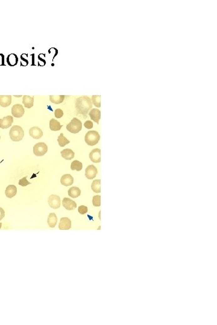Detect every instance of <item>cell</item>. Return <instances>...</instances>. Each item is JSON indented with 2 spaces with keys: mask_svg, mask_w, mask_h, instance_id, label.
<instances>
[{
  "mask_svg": "<svg viewBox=\"0 0 217 325\" xmlns=\"http://www.w3.org/2000/svg\"><path fill=\"white\" fill-rule=\"evenodd\" d=\"M75 108L78 113L86 117L89 111L92 108L90 98L87 96L78 98L75 101Z\"/></svg>",
  "mask_w": 217,
  "mask_h": 325,
  "instance_id": "6da1fadb",
  "label": "cell"
},
{
  "mask_svg": "<svg viewBox=\"0 0 217 325\" xmlns=\"http://www.w3.org/2000/svg\"><path fill=\"white\" fill-rule=\"evenodd\" d=\"M9 136L12 141L19 142L24 138V130L20 126L14 125L10 130Z\"/></svg>",
  "mask_w": 217,
  "mask_h": 325,
  "instance_id": "7a4b0ae2",
  "label": "cell"
},
{
  "mask_svg": "<svg viewBox=\"0 0 217 325\" xmlns=\"http://www.w3.org/2000/svg\"><path fill=\"white\" fill-rule=\"evenodd\" d=\"M100 139V134L96 131H89L85 137V142L89 146L96 145L98 143Z\"/></svg>",
  "mask_w": 217,
  "mask_h": 325,
  "instance_id": "3957f363",
  "label": "cell"
},
{
  "mask_svg": "<svg viewBox=\"0 0 217 325\" xmlns=\"http://www.w3.org/2000/svg\"><path fill=\"white\" fill-rule=\"evenodd\" d=\"M82 129V123L79 119L76 118H74L66 125V130L72 134H77L80 132Z\"/></svg>",
  "mask_w": 217,
  "mask_h": 325,
  "instance_id": "277c9868",
  "label": "cell"
},
{
  "mask_svg": "<svg viewBox=\"0 0 217 325\" xmlns=\"http://www.w3.org/2000/svg\"><path fill=\"white\" fill-rule=\"evenodd\" d=\"M48 151V146L44 143L39 142L33 147V153L38 157H41L45 154Z\"/></svg>",
  "mask_w": 217,
  "mask_h": 325,
  "instance_id": "5b68a950",
  "label": "cell"
},
{
  "mask_svg": "<svg viewBox=\"0 0 217 325\" xmlns=\"http://www.w3.org/2000/svg\"><path fill=\"white\" fill-rule=\"evenodd\" d=\"M48 202L51 208L57 209L60 207V198L58 195H51L48 198Z\"/></svg>",
  "mask_w": 217,
  "mask_h": 325,
  "instance_id": "8992f818",
  "label": "cell"
},
{
  "mask_svg": "<svg viewBox=\"0 0 217 325\" xmlns=\"http://www.w3.org/2000/svg\"><path fill=\"white\" fill-rule=\"evenodd\" d=\"M25 113L23 106L21 104H17L12 107V114L13 116L16 118H19L23 116Z\"/></svg>",
  "mask_w": 217,
  "mask_h": 325,
  "instance_id": "52a82bcc",
  "label": "cell"
},
{
  "mask_svg": "<svg viewBox=\"0 0 217 325\" xmlns=\"http://www.w3.org/2000/svg\"><path fill=\"white\" fill-rule=\"evenodd\" d=\"M13 122V118L11 116H7L3 119H0V128L2 129H8L11 127Z\"/></svg>",
  "mask_w": 217,
  "mask_h": 325,
  "instance_id": "ba28073f",
  "label": "cell"
},
{
  "mask_svg": "<svg viewBox=\"0 0 217 325\" xmlns=\"http://www.w3.org/2000/svg\"><path fill=\"white\" fill-rule=\"evenodd\" d=\"M98 173V171L95 166L89 165L85 170V177L89 179H92L96 178Z\"/></svg>",
  "mask_w": 217,
  "mask_h": 325,
  "instance_id": "9c48e42d",
  "label": "cell"
},
{
  "mask_svg": "<svg viewBox=\"0 0 217 325\" xmlns=\"http://www.w3.org/2000/svg\"><path fill=\"white\" fill-rule=\"evenodd\" d=\"M90 160L93 162L98 163L101 162V149L96 148L89 154Z\"/></svg>",
  "mask_w": 217,
  "mask_h": 325,
  "instance_id": "30bf717a",
  "label": "cell"
},
{
  "mask_svg": "<svg viewBox=\"0 0 217 325\" xmlns=\"http://www.w3.org/2000/svg\"><path fill=\"white\" fill-rule=\"evenodd\" d=\"M62 205L65 208H66L67 210H73L77 207V203H75V202L68 198H64Z\"/></svg>",
  "mask_w": 217,
  "mask_h": 325,
  "instance_id": "8fae6325",
  "label": "cell"
},
{
  "mask_svg": "<svg viewBox=\"0 0 217 325\" xmlns=\"http://www.w3.org/2000/svg\"><path fill=\"white\" fill-rule=\"evenodd\" d=\"M71 228V221L68 218H62L60 219L59 225V228L60 230H69Z\"/></svg>",
  "mask_w": 217,
  "mask_h": 325,
  "instance_id": "7c38bea8",
  "label": "cell"
},
{
  "mask_svg": "<svg viewBox=\"0 0 217 325\" xmlns=\"http://www.w3.org/2000/svg\"><path fill=\"white\" fill-rule=\"evenodd\" d=\"M29 134L34 139H39L43 136V131L38 127H33L29 130Z\"/></svg>",
  "mask_w": 217,
  "mask_h": 325,
  "instance_id": "4fadbf2b",
  "label": "cell"
},
{
  "mask_svg": "<svg viewBox=\"0 0 217 325\" xmlns=\"http://www.w3.org/2000/svg\"><path fill=\"white\" fill-rule=\"evenodd\" d=\"M61 184L66 186H70L74 183V178L70 174H65L60 179Z\"/></svg>",
  "mask_w": 217,
  "mask_h": 325,
  "instance_id": "5bb4252c",
  "label": "cell"
},
{
  "mask_svg": "<svg viewBox=\"0 0 217 325\" xmlns=\"http://www.w3.org/2000/svg\"><path fill=\"white\" fill-rule=\"evenodd\" d=\"M89 116L92 120H93L97 124L99 123V121L101 118V112L96 108H92L89 112Z\"/></svg>",
  "mask_w": 217,
  "mask_h": 325,
  "instance_id": "9a60e30c",
  "label": "cell"
},
{
  "mask_svg": "<svg viewBox=\"0 0 217 325\" xmlns=\"http://www.w3.org/2000/svg\"><path fill=\"white\" fill-rule=\"evenodd\" d=\"M12 103L11 95H0V106L3 107H7Z\"/></svg>",
  "mask_w": 217,
  "mask_h": 325,
  "instance_id": "2e32d148",
  "label": "cell"
},
{
  "mask_svg": "<svg viewBox=\"0 0 217 325\" xmlns=\"http://www.w3.org/2000/svg\"><path fill=\"white\" fill-rule=\"evenodd\" d=\"M17 193V188L14 185H9L8 186L5 191L6 196L8 198H13Z\"/></svg>",
  "mask_w": 217,
  "mask_h": 325,
  "instance_id": "e0dca14e",
  "label": "cell"
},
{
  "mask_svg": "<svg viewBox=\"0 0 217 325\" xmlns=\"http://www.w3.org/2000/svg\"><path fill=\"white\" fill-rule=\"evenodd\" d=\"M62 157L67 160H71L74 157L75 153L71 149H65L60 152Z\"/></svg>",
  "mask_w": 217,
  "mask_h": 325,
  "instance_id": "ac0fdd59",
  "label": "cell"
},
{
  "mask_svg": "<svg viewBox=\"0 0 217 325\" xmlns=\"http://www.w3.org/2000/svg\"><path fill=\"white\" fill-rule=\"evenodd\" d=\"M47 223L50 228H54L57 223V218L55 213H50L48 216Z\"/></svg>",
  "mask_w": 217,
  "mask_h": 325,
  "instance_id": "d6986e66",
  "label": "cell"
},
{
  "mask_svg": "<svg viewBox=\"0 0 217 325\" xmlns=\"http://www.w3.org/2000/svg\"><path fill=\"white\" fill-rule=\"evenodd\" d=\"M23 103L25 107L27 108H30L33 106L34 98L27 95H24L23 98Z\"/></svg>",
  "mask_w": 217,
  "mask_h": 325,
  "instance_id": "ffe728a7",
  "label": "cell"
},
{
  "mask_svg": "<svg viewBox=\"0 0 217 325\" xmlns=\"http://www.w3.org/2000/svg\"><path fill=\"white\" fill-rule=\"evenodd\" d=\"M62 125H60V123L56 119H52L49 121V128L51 131H59L62 128Z\"/></svg>",
  "mask_w": 217,
  "mask_h": 325,
  "instance_id": "44dd1931",
  "label": "cell"
},
{
  "mask_svg": "<svg viewBox=\"0 0 217 325\" xmlns=\"http://www.w3.org/2000/svg\"><path fill=\"white\" fill-rule=\"evenodd\" d=\"M80 195L81 190L79 187H71L68 190V195L72 198H77Z\"/></svg>",
  "mask_w": 217,
  "mask_h": 325,
  "instance_id": "7402d4cb",
  "label": "cell"
},
{
  "mask_svg": "<svg viewBox=\"0 0 217 325\" xmlns=\"http://www.w3.org/2000/svg\"><path fill=\"white\" fill-rule=\"evenodd\" d=\"M65 97V95H50L49 100L53 104H59L64 102Z\"/></svg>",
  "mask_w": 217,
  "mask_h": 325,
  "instance_id": "603a6c76",
  "label": "cell"
},
{
  "mask_svg": "<svg viewBox=\"0 0 217 325\" xmlns=\"http://www.w3.org/2000/svg\"><path fill=\"white\" fill-rule=\"evenodd\" d=\"M101 180L100 179H96L94 180L91 185V188L95 193H99L101 192Z\"/></svg>",
  "mask_w": 217,
  "mask_h": 325,
  "instance_id": "cb8c5ba5",
  "label": "cell"
},
{
  "mask_svg": "<svg viewBox=\"0 0 217 325\" xmlns=\"http://www.w3.org/2000/svg\"><path fill=\"white\" fill-rule=\"evenodd\" d=\"M57 141L59 143V145L60 147H64L66 145L69 144L70 143V141L68 140V138H66L64 136L63 133H60V136H58Z\"/></svg>",
  "mask_w": 217,
  "mask_h": 325,
  "instance_id": "d4e9b609",
  "label": "cell"
},
{
  "mask_svg": "<svg viewBox=\"0 0 217 325\" xmlns=\"http://www.w3.org/2000/svg\"><path fill=\"white\" fill-rule=\"evenodd\" d=\"M71 169L72 171H81L83 169L82 162L77 160L73 161L71 164Z\"/></svg>",
  "mask_w": 217,
  "mask_h": 325,
  "instance_id": "484cf974",
  "label": "cell"
},
{
  "mask_svg": "<svg viewBox=\"0 0 217 325\" xmlns=\"http://www.w3.org/2000/svg\"><path fill=\"white\" fill-rule=\"evenodd\" d=\"M7 61L8 62V65H10V66H15L18 63V58L16 56V55L12 54H10L8 56Z\"/></svg>",
  "mask_w": 217,
  "mask_h": 325,
  "instance_id": "4316f807",
  "label": "cell"
},
{
  "mask_svg": "<svg viewBox=\"0 0 217 325\" xmlns=\"http://www.w3.org/2000/svg\"><path fill=\"white\" fill-rule=\"evenodd\" d=\"M92 101L94 105L100 108L101 107V96L100 95H93L92 97Z\"/></svg>",
  "mask_w": 217,
  "mask_h": 325,
  "instance_id": "83f0119b",
  "label": "cell"
},
{
  "mask_svg": "<svg viewBox=\"0 0 217 325\" xmlns=\"http://www.w3.org/2000/svg\"><path fill=\"white\" fill-rule=\"evenodd\" d=\"M92 203L95 207H100L101 205V196L100 195L94 196L92 199Z\"/></svg>",
  "mask_w": 217,
  "mask_h": 325,
  "instance_id": "f1b7e54d",
  "label": "cell"
},
{
  "mask_svg": "<svg viewBox=\"0 0 217 325\" xmlns=\"http://www.w3.org/2000/svg\"><path fill=\"white\" fill-rule=\"evenodd\" d=\"M27 177H25L24 178H23L19 179V182H18V184H19V186H21L22 187H25V186H28V185H29V184H31L32 183H31L30 182H29V181H27Z\"/></svg>",
  "mask_w": 217,
  "mask_h": 325,
  "instance_id": "f546056e",
  "label": "cell"
},
{
  "mask_svg": "<svg viewBox=\"0 0 217 325\" xmlns=\"http://www.w3.org/2000/svg\"><path fill=\"white\" fill-rule=\"evenodd\" d=\"M54 114H55V117L56 118L60 119L64 116V112L60 108H57L56 110H55Z\"/></svg>",
  "mask_w": 217,
  "mask_h": 325,
  "instance_id": "4dcf8cb0",
  "label": "cell"
},
{
  "mask_svg": "<svg viewBox=\"0 0 217 325\" xmlns=\"http://www.w3.org/2000/svg\"><path fill=\"white\" fill-rule=\"evenodd\" d=\"M88 207L86 206H84V205H81L78 208V211L81 214H86L88 212Z\"/></svg>",
  "mask_w": 217,
  "mask_h": 325,
  "instance_id": "1f68e13d",
  "label": "cell"
},
{
  "mask_svg": "<svg viewBox=\"0 0 217 325\" xmlns=\"http://www.w3.org/2000/svg\"><path fill=\"white\" fill-rule=\"evenodd\" d=\"M84 126L87 129H92L93 128V123L90 121H87L85 122Z\"/></svg>",
  "mask_w": 217,
  "mask_h": 325,
  "instance_id": "d6a6232c",
  "label": "cell"
},
{
  "mask_svg": "<svg viewBox=\"0 0 217 325\" xmlns=\"http://www.w3.org/2000/svg\"><path fill=\"white\" fill-rule=\"evenodd\" d=\"M5 216V212L4 211V210L0 207V220L3 219Z\"/></svg>",
  "mask_w": 217,
  "mask_h": 325,
  "instance_id": "836d02e7",
  "label": "cell"
},
{
  "mask_svg": "<svg viewBox=\"0 0 217 325\" xmlns=\"http://www.w3.org/2000/svg\"><path fill=\"white\" fill-rule=\"evenodd\" d=\"M1 65H4V57L2 54H0V66Z\"/></svg>",
  "mask_w": 217,
  "mask_h": 325,
  "instance_id": "e575fe53",
  "label": "cell"
},
{
  "mask_svg": "<svg viewBox=\"0 0 217 325\" xmlns=\"http://www.w3.org/2000/svg\"><path fill=\"white\" fill-rule=\"evenodd\" d=\"M1 227H2V223H0V229L1 228Z\"/></svg>",
  "mask_w": 217,
  "mask_h": 325,
  "instance_id": "d590c367",
  "label": "cell"
},
{
  "mask_svg": "<svg viewBox=\"0 0 217 325\" xmlns=\"http://www.w3.org/2000/svg\"><path fill=\"white\" fill-rule=\"evenodd\" d=\"M0 139H1V136H0Z\"/></svg>",
  "mask_w": 217,
  "mask_h": 325,
  "instance_id": "8d00e7d4",
  "label": "cell"
}]
</instances>
